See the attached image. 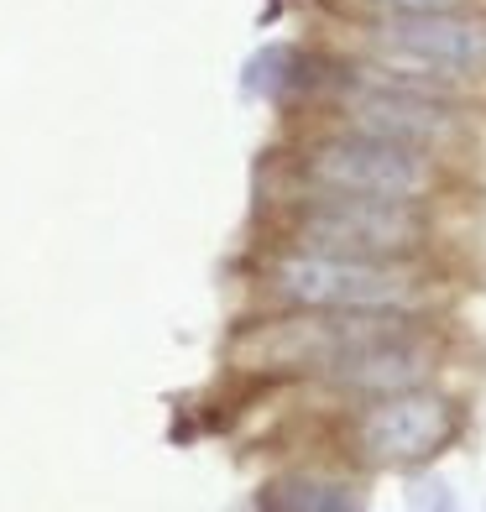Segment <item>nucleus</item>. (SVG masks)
Here are the masks:
<instances>
[{"instance_id": "5", "label": "nucleus", "mask_w": 486, "mask_h": 512, "mask_svg": "<svg viewBox=\"0 0 486 512\" xmlns=\"http://www.w3.org/2000/svg\"><path fill=\"white\" fill-rule=\"evenodd\" d=\"M460 204H398L345 194H257V241L335 256H455Z\"/></svg>"}, {"instance_id": "7", "label": "nucleus", "mask_w": 486, "mask_h": 512, "mask_svg": "<svg viewBox=\"0 0 486 512\" xmlns=\"http://www.w3.org/2000/svg\"><path fill=\"white\" fill-rule=\"evenodd\" d=\"M450 319V314H324V309H246L225 335L220 366L225 377L246 387H298L330 361L361 351L372 340L419 330V324Z\"/></svg>"}, {"instance_id": "6", "label": "nucleus", "mask_w": 486, "mask_h": 512, "mask_svg": "<svg viewBox=\"0 0 486 512\" xmlns=\"http://www.w3.org/2000/svg\"><path fill=\"white\" fill-rule=\"evenodd\" d=\"M319 42L361 58L387 79L429 84L439 95L486 105V11L445 16H324L314 11Z\"/></svg>"}, {"instance_id": "13", "label": "nucleus", "mask_w": 486, "mask_h": 512, "mask_svg": "<svg viewBox=\"0 0 486 512\" xmlns=\"http://www.w3.org/2000/svg\"><path fill=\"white\" fill-rule=\"evenodd\" d=\"M293 6V0H267V11H262V21H272V16H283Z\"/></svg>"}, {"instance_id": "2", "label": "nucleus", "mask_w": 486, "mask_h": 512, "mask_svg": "<svg viewBox=\"0 0 486 512\" xmlns=\"http://www.w3.org/2000/svg\"><path fill=\"white\" fill-rule=\"evenodd\" d=\"M471 168L356 131H283L262 157L257 194H345L398 204H460Z\"/></svg>"}, {"instance_id": "9", "label": "nucleus", "mask_w": 486, "mask_h": 512, "mask_svg": "<svg viewBox=\"0 0 486 512\" xmlns=\"http://www.w3.org/2000/svg\"><path fill=\"white\" fill-rule=\"evenodd\" d=\"M345 79V53L319 37H267L241 63V95L267 105L277 121H293L309 105L330 100Z\"/></svg>"}, {"instance_id": "10", "label": "nucleus", "mask_w": 486, "mask_h": 512, "mask_svg": "<svg viewBox=\"0 0 486 512\" xmlns=\"http://www.w3.org/2000/svg\"><path fill=\"white\" fill-rule=\"evenodd\" d=\"M257 512H366V476H356L351 465H340L335 455H298L283 460L257 481Z\"/></svg>"}, {"instance_id": "15", "label": "nucleus", "mask_w": 486, "mask_h": 512, "mask_svg": "<svg viewBox=\"0 0 486 512\" xmlns=\"http://www.w3.org/2000/svg\"><path fill=\"white\" fill-rule=\"evenodd\" d=\"M481 512H486V507H481Z\"/></svg>"}, {"instance_id": "12", "label": "nucleus", "mask_w": 486, "mask_h": 512, "mask_svg": "<svg viewBox=\"0 0 486 512\" xmlns=\"http://www.w3.org/2000/svg\"><path fill=\"white\" fill-rule=\"evenodd\" d=\"M403 507L408 512H466L460 507V492L445 471H424L403 481Z\"/></svg>"}, {"instance_id": "1", "label": "nucleus", "mask_w": 486, "mask_h": 512, "mask_svg": "<svg viewBox=\"0 0 486 512\" xmlns=\"http://www.w3.org/2000/svg\"><path fill=\"white\" fill-rule=\"evenodd\" d=\"M241 283L246 309L450 314L460 293V256H335L251 236Z\"/></svg>"}, {"instance_id": "4", "label": "nucleus", "mask_w": 486, "mask_h": 512, "mask_svg": "<svg viewBox=\"0 0 486 512\" xmlns=\"http://www.w3.org/2000/svg\"><path fill=\"white\" fill-rule=\"evenodd\" d=\"M314 424V450L335 455L356 476H424L439 471V460L460 450L471 429V398L460 382H434L398 398L356 403L324 418H298Z\"/></svg>"}, {"instance_id": "3", "label": "nucleus", "mask_w": 486, "mask_h": 512, "mask_svg": "<svg viewBox=\"0 0 486 512\" xmlns=\"http://www.w3.org/2000/svg\"><path fill=\"white\" fill-rule=\"evenodd\" d=\"M283 131H356V136H377V142H398L413 152L460 162V168L476 173L486 152V105L439 95V89L424 84L382 79L345 53L340 89L330 100L309 105L304 115L283 121Z\"/></svg>"}, {"instance_id": "8", "label": "nucleus", "mask_w": 486, "mask_h": 512, "mask_svg": "<svg viewBox=\"0 0 486 512\" xmlns=\"http://www.w3.org/2000/svg\"><path fill=\"white\" fill-rule=\"evenodd\" d=\"M455 361H460V340L450 319L419 324V330L372 340L361 351L330 361L298 387H272L304 403V418H324L356 403H377V398H398V392H419L434 382H455Z\"/></svg>"}, {"instance_id": "14", "label": "nucleus", "mask_w": 486, "mask_h": 512, "mask_svg": "<svg viewBox=\"0 0 486 512\" xmlns=\"http://www.w3.org/2000/svg\"><path fill=\"white\" fill-rule=\"evenodd\" d=\"M366 512H372V507H366Z\"/></svg>"}, {"instance_id": "11", "label": "nucleus", "mask_w": 486, "mask_h": 512, "mask_svg": "<svg viewBox=\"0 0 486 512\" xmlns=\"http://www.w3.org/2000/svg\"><path fill=\"white\" fill-rule=\"evenodd\" d=\"M324 16H445V11H486V0H314Z\"/></svg>"}]
</instances>
